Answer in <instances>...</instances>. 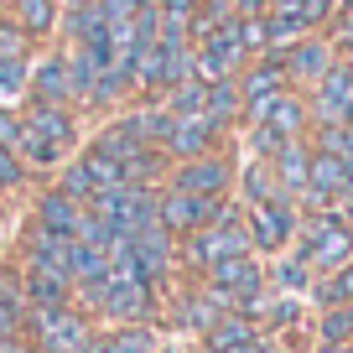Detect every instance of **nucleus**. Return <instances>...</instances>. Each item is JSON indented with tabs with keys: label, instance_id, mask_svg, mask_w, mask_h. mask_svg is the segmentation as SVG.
I'll list each match as a JSON object with an SVG mask.
<instances>
[{
	"label": "nucleus",
	"instance_id": "obj_20",
	"mask_svg": "<svg viewBox=\"0 0 353 353\" xmlns=\"http://www.w3.org/2000/svg\"><path fill=\"white\" fill-rule=\"evenodd\" d=\"M32 223H42V229H52V234H78V223H83V203H78V198H68V192L52 182V188H47L42 198H37Z\"/></svg>",
	"mask_w": 353,
	"mask_h": 353
},
{
	"label": "nucleus",
	"instance_id": "obj_19",
	"mask_svg": "<svg viewBox=\"0 0 353 353\" xmlns=\"http://www.w3.org/2000/svg\"><path fill=\"white\" fill-rule=\"evenodd\" d=\"M239 94H244V110L250 104H265V99H276L281 88H291V73H286V63H281V52H260V57H250V63L239 68Z\"/></svg>",
	"mask_w": 353,
	"mask_h": 353
},
{
	"label": "nucleus",
	"instance_id": "obj_35",
	"mask_svg": "<svg viewBox=\"0 0 353 353\" xmlns=\"http://www.w3.org/2000/svg\"><path fill=\"white\" fill-rule=\"evenodd\" d=\"M32 57H37V42H26L16 26L0 21V63H32Z\"/></svg>",
	"mask_w": 353,
	"mask_h": 353
},
{
	"label": "nucleus",
	"instance_id": "obj_11",
	"mask_svg": "<svg viewBox=\"0 0 353 353\" xmlns=\"http://www.w3.org/2000/svg\"><path fill=\"white\" fill-rule=\"evenodd\" d=\"M250 63V52H244L239 32L229 26H219V32L208 37V42L192 47V78H203V83H219V78H239V68Z\"/></svg>",
	"mask_w": 353,
	"mask_h": 353
},
{
	"label": "nucleus",
	"instance_id": "obj_5",
	"mask_svg": "<svg viewBox=\"0 0 353 353\" xmlns=\"http://www.w3.org/2000/svg\"><path fill=\"white\" fill-rule=\"evenodd\" d=\"M296 223H301V208L291 198H270V203H250L244 208V229H250V244L260 260L286 254L296 244Z\"/></svg>",
	"mask_w": 353,
	"mask_h": 353
},
{
	"label": "nucleus",
	"instance_id": "obj_18",
	"mask_svg": "<svg viewBox=\"0 0 353 353\" xmlns=\"http://www.w3.org/2000/svg\"><path fill=\"white\" fill-rule=\"evenodd\" d=\"M16 291H21L26 307H63V301H73V281L63 270H47V265H32V260H16Z\"/></svg>",
	"mask_w": 353,
	"mask_h": 353
},
{
	"label": "nucleus",
	"instance_id": "obj_29",
	"mask_svg": "<svg viewBox=\"0 0 353 353\" xmlns=\"http://www.w3.org/2000/svg\"><path fill=\"white\" fill-rule=\"evenodd\" d=\"M26 338V301L16 291V281L0 276V343H16Z\"/></svg>",
	"mask_w": 353,
	"mask_h": 353
},
{
	"label": "nucleus",
	"instance_id": "obj_14",
	"mask_svg": "<svg viewBox=\"0 0 353 353\" xmlns=\"http://www.w3.org/2000/svg\"><path fill=\"white\" fill-rule=\"evenodd\" d=\"M0 21L16 26L26 42L47 47L57 42V21H63V0H0Z\"/></svg>",
	"mask_w": 353,
	"mask_h": 353
},
{
	"label": "nucleus",
	"instance_id": "obj_24",
	"mask_svg": "<svg viewBox=\"0 0 353 353\" xmlns=\"http://www.w3.org/2000/svg\"><path fill=\"white\" fill-rule=\"evenodd\" d=\"M16 156H21V166H26V172H32V176H52V172H57V166H63V161H68V156H73V151H63V145H57V141H47V135H37L32 125L21 120V135H16Z\"/></svg>",
	"mask_w": 353,
	"mask_h": 353
},
{
	"label": "nucleus",
	"instance_id": "obj_26",
	"mask_svg": "<svg viewBox=\"0 0 353 353\" xmlns=\"http://www.w3.org/2000/svg\"><path fill=\"white\" fill-rule=\"evenodd\" d=\"M254 338H260V322H254V317H244V312H223V317L203 332V348H213V353H244Z\"/></svg>",
	"mask_w": 353,
	"mask_h": 353
},
{
	"label": "nucleus",
	"instance_id": "obj_27",
	"mask_svg": "<svg viewBox=\"0 0 353 353\" xmlns=\"http://www.w3.org/2000/svg\"><path fill=\"white\" fill-rule=\"evenodd\" d=\"M99 348L104 353H161L151 322H114L110 332H99Z\"/></svg>",
	"mask_w": 353,
	"mask_h": 353
},
{
	"label": "nucleus",
	"instance_id": "obj_37",
	"mask_svg": "<svg viewBox=\"0 0 353 353\" xmlns=\"http://www.w3.org/2000/svg\"><path fill=\"white\" fill-rule=\"evenodd\" d=\"M327 37H332V47H338V57H353V0H348V6H338Z\"/></svg>",
	"mask_w": 353,
	"mask_h": 353
},
{
	"label": "nucleus",
	"instance_id": "obj_40",
	"mask_svg": "<svg viewBox=\"0 0 353 353\" xmlns=\"http://www.w3.org/2000/svg\"><path fill=\"white\" fill-rule=\"evenodd\" d=\"M270 0H234V16H265Z\"/></svg>",
	"mask_w": 353,
	"mask_h": 353
},
{
	"label": "nucleus",
	"instance_id": "obj_4",
	"mask_svg": "<svg viewBox=\"0 0 353 353\" xmlns=\"http://www.w3.org/2000/svg\"><path fill=\"white\" fill-rule=\"evenodd\" d=\"M234 151H208V156H192V161H172L166 166V182L161 188H176V192H198V198H234Z\"/></svg>",
	"mask_w": 353,
	"mask_h": 353
},
{
	"label": "nucleus",
	"instance_id": "obj_23",
	"mask_svg": "<svg viewBox=\"0 0 353 353\" xmlns=\"http://www.w3.org/2000/svg\"><path fill=\"white\" fill-rule=\"evenodd\" d=\"M234 198H239V208H250V203H270V198H286L276 182V172H270V161H254V156H244L239 172H234Z\"/></svg>",
	"mask_w": 353,
	"mask_h": 353
},
{
	"label": "nucleus",
	"instance_id": "obj_17",
	"mask_svg": "<svg viewBox=\"0 0 353 353\" xmlns=\"http://www.w3.org/2000/svg\"><path fill=\"white\" fill-rule=\"evenodd\" d=\"M21 120L32 125L37 135L57 141L63 151H78V145H83V130H78V110H73V104H42V99H21Z\"/></svg>",
	"mask_w": 353,
	"mask_h": 353
},
{
	"label": "nucleus",
	"instance_id": "obj_12",
	"mask_svg": "<svg viewBox=\"0 0 353 353\" xmlns=\"http://www.w3.org/2000/svg\"><path fill=\"white\" fill-rule=\"evenodd\" d=\"M130 250H135L141 276L151 281L156 291H166V281L182 270V260H176V234H166L161 223H145V229H135V234H130Z\"/></svg>",
	"mask_w": 353,
	"mask_h": 353
},
{
	"label": "nucleus",
	"instance_id": "obj_15",
	"mask_svg": "<svg viewBox=\"0 0 353 353\" xmlns=\"http://www.w3.org/2000/svg\"><path fill=\"white\" fill-rule=\"evenodd\" d=\"M343 182H348V161H343L338 151H317V145H312L307 192L296 198V208H338L343 203Z\"/></svg>",
	"mask_w": 353,
	"mask_h": 353
},
{
	"label": "nucleus",
	"instance_id": "obj_28",
	"mask_svg": "<svg viewBox=\"0 0 353 353\" xmlns=\"http://www.w3.org/2000/svg\"><path fill=\"white\" fill-rule=\"evenodd\" d=\"M203 114H213L223 130H239V120H244V94H239V83H234V78L208 83V110H203Z\"/></svg>",
	"mask_w": 353,
	"mask_h": 353
},
{
	"label": "nucleus",
	"instance_id": "obj_7",
	"mask_svg": "<svg viewBox=\"0 0 353 353\" xmlns=\"http://www.w3.org/2000/svg\"><path fill=\"white\" fill-rule=\"evenodd\" d=\"M229 208H234V198H198V192H176V188L156 192V223H161L166 234H176V239L203 229V223H213Z\"/></svg>",
	"mask_w": 353,
	"mask_h": 353
},
{
	"label": "nucleus",
	"instance_id": "obj_43",
	"mask_svg": "<svg viewBox=\"0 0 353 353\" xmlns=\"http://www.w3.org/2000/svg\"><path fill=\"white\" fill-rule=\"evenodd\" d=\"M338 6H348V0H338Z\"/></svg>",
	"mask_w": 353,
	"mask_h": 353
},
{
	"label": "nucleus",
	"instance_id": "obj_2",
	"mask_svg": "<svg viewBox=\"0 0 353 353\" xmlns=\"http://www.w3.org/2000/svg\"><path fill=\"white\" fill-rule=\"evenodd\" d=\"M244 250H254V244H250V229H244L239 198H234L229 213H219L213 223H203V229H192V234L176 239V260H182L188 276H203L213 260H229V254H244Z\"/></svg>",
	"mask_w": 353,
	"mask_h": 353
},
{
	"label": "nucleus",
	"instance_id": "obj_32",
	"mask_svg": "<svg viewBox=\"0 0 353 353\" xmlns=\"http://www.w3.org/2000/svg\"><path fill=\"white\" fill-rule=\"evenodd\" d=\"M78 161H83V172H88V182H94V192H104V188H125V166L114 161V156H104V151H78Z\"/></svg>",
	"mask_w": 353,
	"mask_h": 353
},
{
	"label": "nucleus",
	"instance_id": "obj_42",
	"mask_svg": "<svg viewBox=\"0 0 353 353\" xmlns=\"http://www.w3.org/2000/svg\"><path fill=\"white\" fill-rule=\"evenodd\" d=\"M63 6H94V0H63Z\"/></svg>",
	"mask_w": 353,
	"mask_h": 353
},
{
	"label": "nucleus",
	"instance_id": "obj_8",
	"mask_svg": "<svg viewBox=\"0 0 353 353\" xmlns=\"http://www.w3.org/2000/svg\"><path fill=\"white\" fill-rule=\"evenodd\" d=\"M250 120L270 125V130H276L281 141H307V135H312V110H307V88H296V83H291V88H281L276 99H265V104H250L239 125H250Z\"/></svg>",
	"mask_w": 353,
	"mask_h": 353
},
{
	"label": "nucleus",
	"instance_id": "obj_6",
	"mask_svg": "<svg viewBox=\"0 0 353 353\" xmlns=\"http://www.w3.org/2000/svg\"><path fill=\"white\" fill-rule=\"evenodd\" d=\"M312 125H348L353 120V57H332V68L307 88Z\"/></svg>",
	"mask_w": 353,
	"mask_h": 353
},
{
	"label": "nucleus",
	"instance_id": "obj_16",
	"mask_svg": "<svg viewBox=\"0 0 353 353\" xmlns=\"http://www.w3.org/2000/svg\"><path fill=\"white\" fill-rule=\"evenodd\" d=\"M223 312H229V307H223V296L203 286V276H192L188 286L172 296V322H176V327H188V332H198V338L223 317Z\"/></svg>",
	"mask_w": 353,
	"mask_h": 353
},
{
	"label": "nucleus",
	"instance_id": "obj_31",
	"mask_svg": "<svg viewBox=\"0 0 353 353\" xmlns=\"http://www.w3.org/2000/svg\"><path fill=\"white\" fill-rule=\"evenodd\" d=\"M161 104L172 114H203L208 110V83H203V78H182V83H172L161 94Z\"/></svg>",
	"mask_w": 353,
	"mask_h": 353
},
{
	"label": "nucleus",
	"instance_id": "obj_22",
	"mask_svg": "<svg viewBox=\"0 0 353 353\" xmlns=\"http://www.w3.org/2000/svg\"><path fill=\"white\" fill-rule=\"evenodd\" d=\"M307 166H312V141H286L276 156H270V172H276L281 192H286L291 203L307 192Z\"/></svg>",
	"mask_w": 353,
	"mask_h": 353
},
{
	"label": "nucleus",
	"instance_id": "obj_13",
	"mask_svg": "<svg viewBox=\"0 0 353 353\" xmlns=\"http://www.w3.org/2000/svg\"><path fill=\"white\" fill-rule=\"evenodd\" d=\"M276 52H281V63H286L291 83H296V88H312V83H317V78L332 68L338 47H332L327 32H307V37H296L291 47H276Z\"/></svg>",
	"mask_w": 353,
	"mask_h": 353
},
{
	"label": "nucleus",
	"instance_id": "obj_39",
	"mask_svg": "<svg viewBox=\"0 0 353 353\" xmlns=\"http://www.w3.org/2000/svg\"><path fill=\"white\" fill-rule=\"evenodd\" d=\"M244 353H286V348H281V343L270 338V332H260V338H254V343H250Z\"/></svg>",
	"mask_w": 353,
	"mask_h": 353
},
{
	"label": "nucleus",
	"instance_id": "obj_10",
	"mask_svg": "<svg viewBox=\"0 0 353 353\" xmlns=\"http://www.w3.org/2000/svg\"><path fill=\"white\" fill-rule=\"evenodd\" d=\"M26 99H42V104H73V110H78V99H73V78H68V52H63V42L37 47L32 68H26Z\"/></svg>",
	"mask_w": 353,
	"mask_h": 353
},
{
	"label": "nucleus",
	"instance_id": "obj_34",
	"mask_svg": "<svg viewBox=\"0 0 353 353\" xmlns=\"http://www.w3.org/2000/svg\"><path fill=\"white\" fill-rule=\"evenodd\" d=\"M26 68H32V63H0V104H16V110H21V99H26Z\"/></svg>",
	"mask_w": 353,
	"mask_h": 353
},
{
	"label": "nucleus",
	"instance_id": "obj_30",
	"mask_svg": "<svg viewBox=\"0 0 353 353\" xmlns=\"http://www.w3.org/2000/svg\"><path fill=\"white\" fill-rule=\"evenodd\" d=\"M317 343H353V301H327L317 312Z\"/></svg>",
	"mask_w": 353,
	"mask_h": 353
},
{
	"label": "nucleus",
	"instance_id": "obj_33",
	"mask_svg": "<svg viewBox=\"0 0 353 353\" xmlns=\"http://www.w3.org/2000/svg\"><path fill=\"white\" fill-rule=\"evenodd\" d=\"M312 296H317V307H327V301H353V260L338 265L332 276H317V281H312Z\"/></svg>",
	"mask_w": 353,
	"mask_h": 353
},
{
	"label": "nucleus",
	"instance_id": "obj_21",
	"mask_svg": "<svg viewBox=\"0 0 353 353\" xmlns=\"http://www.w3.org/2000/svg\"><path fill=\"white\" fill-rule=\"evenodd\" d=\"M312 281H317V270H312V265L301 260L296 250L270 254V265H265V286H270V291H281V296H307V291H312Z\"/></svg>",
	"mask_w": 353,
	"mask_h": 353
},
{
	"label": "nucleus",
	"instance_id": "obj_36",
	"mask_svg": "<svg viewBox=\"0 0 353 353\" xmlns=\"http://www.w3.org/2000/svg\"><path fill=\"white\" fill-rule=\"evenodd\" d=\"M26 182H32V172L21 166V156L11 145H0V192H21Z\"/></svg>",
	"mask_w": 353,
	"mask_h": 353
},
{
	"label": "nucleus",
	"instance_id": "obj_25",
	"mask_svg": "<svg viewBox=\"0 0 353 353\" xmlns=\"http://www.w3.org/2000/svg\"><path fill=\"white\" fill-rule=\"evenodd\" d=\"M260 21H265V42H270V52H276V47H291L296 37L312 32L307 16H301V0H270Z\"/></svg>",
	"mask_w": 353,
	"mask_h": 353
},
{
	"label": "nucleus",
	"instance_id": "obj_1",
	"mask_svg": "<svg viewBox=\"0 0 353 353\" xmlns=\"http://www.w3.org/2000/svg\"><path fill=\"white\" fill-rule=\"evenodd\" d=\"M291 250L317 270V276H332L338 265L353 260V223L343 208H301L296 223V244Z\"/></svg>",
	"mask_w": 353,
	"mask_h": 353
},
{
	"label": "nucleus",
	"instance_id": "obj_41",
	"mask_svg": "<svg viewBox=\"0 0 353 353\" xmlns=\"http://www.w3.org/2000/svg\"><path fill=\"white\" fill-rule=\"evenodd\" d=\"M317 353H353V343H317Z\"/></svg>",
	"mask_w": 353,
	"mask_h": 353
},
{
	"label": "nucleus",
	"instance_id": "obj_38",
	"mask_svg": "<svg viewBox=\"0 0 353 353\" xmlns=\"http://www.w3.org/2000/svg\"><path fill=\"white\" fill-rule=\"evenodd\" d=\"M301 16H307L312 32H327L332 16H338V0H301Z\"/></svg>",
	"mask_w": 353,
	"mask_h": 353
},
{
	"label": "nucleus",
	"instance_id": "obj_9",
	"mask_svg": "<svg viewBox=\"0 0 353 353\" xmlns=\"http://www.w3.org/2000/svg\"><path fill=\"white\" fill-rule=\"evenodd\" d=\"M234 141V130H223L213 114H172V135H166V161H192V156L223 151Z\"/></svg>",
	"mask_w": 353,
	"mask_h": 353
},
{
	"label": "nucleus",
	"instance_id": "obj_3",
	"mask_svg": "<svg viewBox=\"0 0 353 353\" xmlns=\"http://www.w3.org/2000/svg\"><path fill=\"white\" fill-rule=\"evenodd\" d=\"M94 322L78 312V301L63 307H26V343L32 353H88L94 348Z\"/></svg>",
	"mask_w": 353,
	"mask_h": 353
}]
</instances>
